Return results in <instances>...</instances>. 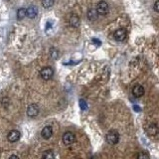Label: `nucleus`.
Instances as JSON below:
<instances>
[{
    "mask_svg": "<svg viewBox=\"0 0 159 159\" xmlns=\"http://www.w3.org/2000/svg\"><path fill=\"white\" fill-rule=\"evenodd\" d=\"M96 10L97 14H99V15H107L108 13V10H110V7H108V4L107 2L102 0V1H99L97 3Z\"/></svg>",
    "mask_w": 159,
    "mask_h": 159,
    "instance_id": "nucleus-1",
    "label": "nucleus"
},
{
    "mask_svg": "<svg viewBox=\"0 0 159 159\" xmlns=\"http://www.w3.org/2000/svg\"><path fill=\"white\" fill-rule=\"evenodd\" d=\"M119 140V134L115 130H111L107 134V141L110 144H116Z\"/></svg>",
    "mask_w": 159,
    "mask_h": 159,
    "instance_id": "nucleus-2",
    "label": "nucleus"
},
{
    "mask_svg": "<svg viewBox=\"0 0 159 159\" xmlns=\"http://www.w3.org/2000/svg\"><path fill=\"white\" fill-rule=\"evenodd\" d=\"M75 140H76V136L73 132L71 131H67L66 133H64L63 135V142L66 144V145H71L73 144Z\"/></svg>",
    "mask_w": 159,
    "mask_h": 159,
    "instance_id": "nucleus-3",
    "label": "nucleus"
},
{
    "mask_svg": "<svg viewBox=\"0 0 159 159\" xmlns=\"http://www.w3.org/2000/svg\"><path fill=\"white\" fill-rule=\"evenodd\" d=\"M53 75H54V71H53V69L50 68V67H45V68H43L41 70V77H42V79L45 81L52 79Z\"/></svg>",
    "mask_w": 159,
    "mask_h": 159,
    "instance_id": "nucleus-4",
    "label": "nucleus"
},
{
    "mask_svg": "<svg viewBox=\"0 0 159 159\" xmlns=\"http://www.w3.org/2000/svg\"><path fill=\"white\" fill-rule=\"evenodd\" d=\"M113 36L116 41H123V40H125V38H126L127 32L124 28H119V29H118L115 32H114Z\"/></svg>",
    "mask_w": 159,
    "mask_h": 159,
    "instance_id": "nucleus-5",
    "label": "nucleus"
},
{
    "mask_svg": "<svg viewBox=\"0 0 159 159\" xmlns=\"http://www.w3.org/2000/svg\"><path fill=\"white\" fill-rule=\"evenodd\" d=\"M27 114H28V116H30V118H35V116H37L39 114L38 105L35 104L30 105L27 108Z\"/></svg>",
    "mask_w": 159,
    "mask_h": 159,
    "instance_id": "nucleus-6",
    "label": "nucleus"
},
{
    "mask_svg": "<svg viewBox=\"0 0 159 159\" xmlns=\"http://www.w3.org/2000/svg\"><path fill=\"white\" fill-rule=\"evenodd\" d=\"M21 137V133L18 131V130H11V131L8 133V135H7V138H8V140H9L10 142H16V141H18L19 139H20Z\"/></svg>",
    "mask_w": 159,
    "mask_h": 159,
    "instance_id": "nucleus-7",
    "label": "nucleus"
},
{
    "mask_svg": "<svg viewBox=\"0 0 159 159\" xmlns=\"http://www.w3.org/2000/svg\"><path fill=\"white\" fill-rule=\"evenodd\" d=\"M132 94L135 97H140L144 94V88L141 85H136L133 86Z\"/></svg>",
    "mask_w": 159,
    "mask_h": 159,
    "instance_id": "nucleus-8",
    "label": "nucleus"
},
{
    "mask_svg": "<svg viewBox=\"0 0 159 159\" xmlns=\"http://www.w3.org/2000/svg\"><path fill=\"white\" fill-rule=\"evenodd\" d=\"M41 134H42V137L44 139H49L53 135V128L50 126V125H47V126L43 128Z\"/></svg>",
    "mask_w": 159,
    "mask_h": 159,
    "instance_id": "nucleus-9",
    "label": "nucleus"
},
{
    "mask_svg": "<svg viewBox=\"0 0 159 159\" xmlns=\"http://www.w3.org/2000/svg\"><path fill=\"white\" fill-rule=\"evenodd\" d=\"M38 14V10L36 6H29L26 9V16H28L30 19H34Z\"/></svg>",
    "mask_w": 159,
    "mask_h": 159,
    "instance_id": "nucleus-10",
    "label": "nucleus"
},
{
    "mask_svg": "<svg viewBox=\"0 0 159 159\" xmlns=\"http://www.w3.org/2000/svg\"><path fill=\"white\" fill-rule=\"evenodd\" d=\"M70 24L73 27H79L80 26V18L79 16L76 15V14H73V15L70 17Z\"/></svg>",
    "mask_w": 159,
    "mask_h": 159,
    "instance_id": "nucleus-11",
    "label": "nucleus"
},
{
    "mask_svg": "<svg viewBox=\"0 0 159 159\" xmlns=\"http://www.w3.org/2000/svg\"><path fill=\"white\" fill-rule=\"evenodd\" d=\"M147 132H148V134L153 135V136L157 135V133H158V127H157V125H156L155 123H151L148 127H147Z\"/></svg>",
    "mask_w": 159,
    "mask_h": 159,
    "instance_id": "nucleus-12",
    "label": "nucleus"
},
{
    "mask_svg": "<svg viewBox=\"0 0 159 159\" xmlns=\"http://www.w3.org/2000/svg\"><path fill=\"white\" fill-rule=\"evenodd\" d=\"M97 12L96 9H94V8H91V9H90L88 11V18L90 19L91 21H94L97 19Z\"/></svg>",
    "mask_w": 159,
    "mask_h": 159,
    "instance_id": "nucleus-13",
    "label": "nucleus"
},
{
    "mask_svg": "<svg viewBox=\"0 0 159 159\" xmlns=\"http://www.w3.org/2000/svg\"><path fill=\"white\" fill-rule=\"evenodd\" d=\"M26 16V9L25 8H19L17 11V18L18 20H22Z\"/></svg>",
    "mask_w": 159,
    "mask_h": 159,
    "instance_id": "nucleus-14",
    "label": "nucleus"
},
{
    "mask_svg": "<svg viewBox=\"0 0 159 159\" xmlns=\"http://www.w3.org/2000/svg\"><path fill=\"white\" fill-rule=\"evenodd\" d=\"M42 4L45 8H50L54 4V0H42Z\"/></svg>",
    "mask_w": 159,
    "mask_h": 159,
    "instance_id": "nucleus-15",
    "label": "nucleus"
},
{
    "mask_svg": "<svg viewBox=\"0 0 159 159\" xmlns=\"http://www.w3.org/2000/svg\"><path fill=\"white\" fill-rule=\"evenodd\" d=\"M79 104H80V107H81V110H88V104L86 102L85 99H80Z\"/></svg>",
    "mask_w": 159,
    "mask_h": 159,
    "instance_id": "nucleus-16",
    "label": "nucleus"
},
{
    "mask_svg": "<svg viewBox=\"0 0 159 159\" xmlns=\"http://www.w3.org/2000/svg\"><path fill=\"white\" fill-rule=\"evenodd\" d=\"M43 157L44 158H54L55 155L51 150H47V151H45L43 153Z\"/></svg>",
    "mask_w": 159,
    "mask_h": 159,
    "instance_id": "nucleus-17",
    "label": "nucleus"
},
{
    "mask_svg": "<svg viewBox=\"0 0 159 159\" xmlns=\"http://www.w3.org/2000/svg\"><path fill=\"white\" fill-rule=\"evenodd\" d=\"M51 56L53 59H58V57H59V52L57 51L56 49H51Z\"/></svg>",
    "mask_w": 159,
    "mask_h": 159,
    "instance_id": "nucleus-18",
    "label": "nucleus"
},
{
    "mask_svg": "<svg viewBox=\"0 0 159 159\" xmlns=\"http://www.w3.org/2000/svg\"><path fill=\"white\" fill-rule=\"evenodd\" d=\"M137 157H139V158H142V157H146V158H148V155L145 154V153H140V154H137Z\"/></svg>",
    "mask_w": 159,
    "mask_h": 159,
    "instance_id": "nucleus-19",
    "label": "nucleus"
},
{
    "mask_svg": "<svg viewBox=\"0 0 159 159\" xmlns=\"http://www.w3.org/2000/svg\"><path fill=\"white\" fill-rule=\"evenodd\" d=\"M154 10L156 11V12H158L159 9H158V1L155 2V5H154Z\"/></svg>",
    "mask_w": 159,
    "mask_h": 159,
    "instance_id": "nucleus-20",
    "label": "nucleus"
},
{
    "mask_svg": "<svg viewBox=\"0 0 159 159\" xmlns=\"http://www.w3.org/2000/svg\"><path fill=\"white\" fill-rule=\"evenodd\" d=\"M93 42H94V44H97V45H100V42L99 41H97V39H93Z\"/></svg>",
    "mask_w": 159,
    "mask_h": 159,
    "instance_id": "nucleus-21",
    "label": "nucleus"
},
{
    "mask_svg": "<svg viewBox=\"0 0 159 159\" xmlns=\"http://www.w3.org/2000/svg\"><path fill=\"white\" fill-rule=\"evenodd\" d=\"M11 158H18V156L17 155H12L11 156Z\"/></svg>",
    "mask_w": 159,
    "mask_h": 159,
    "instance_id": "nucleus-22",
    "label": "nucleus"
}]
</instances>
